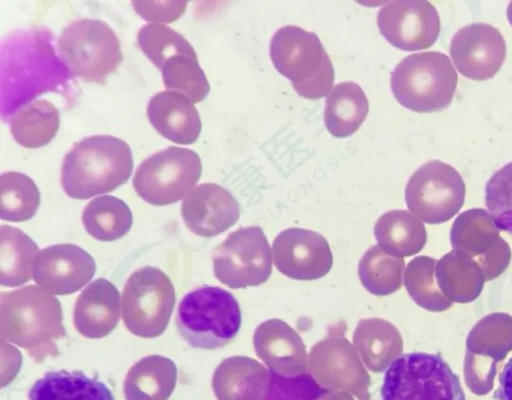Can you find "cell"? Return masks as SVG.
<instances>
[{
    "instance_id": "6da1fadb",
    "label": "cell",
    "mask_w": 512,
    "mask_h": 400,
    "mask_svg": "<svg viewBox=\"0 0 512 400\" xmlns=\"http://www.w3.org/2000/svg\"><path fill=\"white\" fill-rule=\"evenodd\" d=\"M66 335L61 304L36 285L0 296V337L24 348L36 361L58 353L56 340Z\"/></svg>"
},
{
    "instance_id": "7a4b0ae2",
    "label": "cell",
    "mask_w": 512,
    "mask_h": 400,
    "mask_svg": "<svg viewBox=\"0 0 512 400\" xmlns=\"http://www.w3.org/2000/svg\"><path fill=\"white\" fill-rule=\"evenodd\" d=\"M133 170L128 144L114 136L95 135L77 142L63 160L61 185L69 197L88 199L115 190Z\"/></svg>"
},
{
    "instance_id": "3957f363",
    "label": "cell",
    "mask_w": 512,
    "mask_h": 400,
    "mask_svg": "<svg viewBox=\"0 0 512 400\" xmlns=\"http://www.w3.org/2000/svg\"><path fill=\"white\" fill-rule=\"evenodd\" d=\"M270 57L299 96L315 100L331 91L334 68L315 33L294 25L281 27L272 36Z\"/></svg>"
},
{
    "instance_id": "277c9868",
    "label": "cell",
    "mask_w": 512,
    "mask_h": 400,
    "mask_svg": "<svg viewBox=\"0 0 512 400\" xmlns=\"http://www.w3.org/2000/svg\"><path fill=\"white\" fill-rule=\"evenodd\" d=\"M242 322L238 301L218 286H200L180 301L176 326L182 339L193 348L217 349L231 342Z\"/></svg>"
},
{
    "instance_id": "5b68a950",
    "label": "cell",
    "mask_w": 512,
    "mask_h": 400,
    "mask_svg": "<svg viewBox=\"0 0 512 400\" xmlns=\"http://www.w3.org/2000/svg\"><path fill=\"white\" fill-rule=\"evenodd\" d=\"M457 79V72L446 54L427 51L402 59L391 72L390 85L402 106L429 113L451 104Z\"/></svg>"
},
{
    "instance_id": "8992f818",
    "label": "cell",
    "mask_w": 512,
    "mask_h": 400,
    "mask_svg": "<svg viewBox=\"0 0 512 400\" xmlns=\"http://www.w3.org/2000/svg\"><path fill=\"white\" fill-rule=\"evenodd\" d=\"M381 400H466L458 376L440 354L400 355L387 368Z\"/></svg>"
},
{
    "instance_id": "52a82bcc",
    "label": "cell",
    "mask_w": 512,
    "mask_h": 400,
    "mask_svg": "<svg viewBox=\"0 0 512 400\" xmlns=\"http://www.w3.org/2000/svg\"><path fill=\"white\" fill-rule=\"evenodd\" d=\"M58 50L72 73L98 84L105 83L123 60L118 37L105 22L96 19L70 23L59 37Z\"/></svg>"
},
{
    "instance_id": "ba28073f",
    "label": "cell",
    "mask_w": 512,
    "mask_h": 400,
    "mask_svg": "<svg viewBox=\"0 0 512 400\" xmlns=\"http://www.w3.org/2000/svg\"><path fill=\"white\" fill-rule=\"evenodd\" d=\"M175 301L170 278L158 268L141 267L130 275L123 288V322L138 337H158L168 326Z\"/></svg>"
},
{
    "instance_id": "9c48e42d",
    "label": "cell",
    "mask_w": 512,
    "mask_h": 400,
    "mask_svg": "<svg viewBox=\"0 0 512 400\" xmlns=\"http://www.w3.org/2000/svg\"><path fill=\"white\" fill-rule=\"evenodd\" d=\"M201 172L202 164L196 152L170 146L146 158L136 169L132 183L144 201L163 206L187 195Z\"/></svg>"
},
{
    "instance_id": "30bf717a",
    "label": "cell",
    "mask_w": 512,
    "mask_h": 400,
    "mask_svg": "<svg viewBox=\"0 0 512 400\" xmlns=\"http://www.w3.org/2000/svg\"><path fill=\"white\" fill-rule=\"evenodd\" d=\"M272 259V249L261 227L239 228L214 248V276L232 289L259 286L272 273Z\"/></svg>"
},
{
    "instance_id": "8fae6325",
    "label": "cell",
    "mask_w": 512,
    "mask_h": 400,
    "mask_svg": "<svg viewBox=\"0 0 512 400\" xmlns=\"http://www.w3.org/2000/svg\"><path fill=\"white\" fill-rule=\"evenodd\" d=\"M343 322L331 326L325 338L308 353V374L327 390H344L369 400L370 377L354 346L345 336Z\"/></svg>"
},
{
    "instance_id": "7c38bea8",
    "label": "cell",
    "mask_w": 512,
    "mask_h": 400,
    "mask_svg": "<svg viewBox=\"0 0 512 400\" xmlns=\"http://www.w3.org/2000/svg\"><path fill=\"white\" fill-rule=\"evenodd\" d=\"M465 184L451 165L432 160L421 165L405 188L407 207L428 223L450 219L462 206Z\"/></svg>"
},
{
    "instance_id": "4fadbf2b",
    "label": "cell",
    "mask_w": 512,
    "mask_h": 400,
    "mask_svg": "<svg viewBox=\"0 0 512 400\" xmlns=\"http://www.w3.org/2000/svg\"><path fill=\"white\" fill-rule=\"evenodd\" d=\"M377 24L387 41L404 51L429 48L438 38L440 18L426 0H396L384 4Z\"/></svg>"
},
{
    "instance_id": "5bb4252c",
    "label": "cell",
    "mask_w": 512,
    "mask_h": 400,
    "mask_svg": "<svg viewBox=\"0 0 512 400\" xmlns=\"http://www.w3.org/2000/svg\"><path fill=\"white\" fill-rule=\"evenodd\" d=\"M272 257L277 270L300 281L324 277L333 265V254L324 236L304 228H288L273 240Z\"/></svg>"
},
{
    "instance_id": "9a60e30c",
    "label": "cell",
    "mask_w": 512,
    "mask_h": 400,
    "mask_svg": "<svg viewBox=\"0 0 512 400\" xmlns=\"http://www.w3.org/2000/svg\"><path fill=\"white\" fill-rule=\"evenodd\" d=\"M450 56L462 75L484 81L492 78L501 68L506 56V43L496 27L473 23L454 34Z\"/></svg>"
},
{
    "instance_id": "2e32d148",
    "label": "cell",
    "mask_w": 512,
    "mask_h": 400,
    "mask_svg": "<svg viewBox=\"0 0 512 400\" xmlns=\"http://www.w3.org/2000/svg\"><path fill=\"white\" fill-rule=\"evenodd\" d=\"M96 264L85 250L73 244L43 248L33 266V279L50 294L77 292L94 276Z\"/></svg>"
},
{
    "instance_id": "e0dca14e",
    "label": "cell",
    "mask_w": 512,
    "mask_h": 400,
    "mask_svg": "<svg viewBox=\"0 0 512 400\" xmlns=\"http://www.w3.org/2000/svg\"><path fill=\"white\" fill-rule=\"evenodd\" d=\"M181 215L192 233L214 237L238 221L240 208L226 188L215 183H203L186 195L181 203Z\"/></svg>"
},
{
    "instance_id": "ac0fdd59",
    "label": "cell",
    "mask_w": 512,
    "mask_h": 400,
    "mask_svg": "<svg viewBox=\"0 0 512 400\" xmlns=\"http://www.w3.org/2000/svg\"><path fill=\"white\" fill-rule=\"evenodd\" d=\"M257 357L274 373L300 376L308 368V353L301 336L288 323L272 318L259 324L253 334Z\"/></svg>"
},
{
    "instance_id": "d6986e66",
    "label": "cell",
    "mask_w": 512,
    "mask_h": 400,
    "mask_svg": "<svg viewBox=\"0 0 512 400\" xmlns=\"http://www.w3.org/2000/svg\"><path fill=\"white\" fill-rule=\"evenodd\" d=\"M120 310V294L114 284L104 278L96 279L75 301V329L90 339L103 338L117 326Z\"/></svg>"
},
{
    "instance_id": "ffe728a7",
    "label": "cell",
    "mask_w": 512,
    "mask_h": 400,
    "mask_svg": "<svg viewBox=\"0 0 512 400\" xmlns=\"http://www.w3.org/2000/svg\"><path fill=\"white\" fill-rule=\"evenodd\" d=\"M147 116L158 133L176 144H192L201 131V119L193 102L175 91H161L152 96Z\"/></svg>"
},
{
    "instance_id": "44dd1931",
    "label": "cell",
    "mask_w": 512,
    "mask_h": 400,
    "mask_svg": "<svg viewBox=\"0 0 512 400\" xmlns=\"http://www.w3.org/2000/svg\"><path fill=\"white\" fill-rule=\"evenodd\" d=\"M271 380L267 370L257 360L247 356H232L215 369L212 387L218 400H260Z\"/></svg>"
},
{
    "instance_id": "7402d4cb",
    "label": "cell",
    "mask_w": 512,
    "mask_h": 400,
    "mask_svg": "<svg viewBox=\"0 0 512 400\" xmlns=\"http://www.w3.org/2000/svg\"><path fill=\"white\" fill-rule=\"evenodd\" d=\"M352 339L362 363L376 373L387 370L402 352L399 331L393 324L382 318L360 319Z\"/></svg>"
},
{
    "instance_id": "603a6c76",
    "label": "cell",
    "mask_w": 512,
    "mask_h": 400,
    "mask_svg": "<svg viewBox=\"0 0 512 400\" xmlns=\"http://www.w3.org/2000/svg\"><path fill=\"white\" fill-rule=\"evenodd\" d=\"M177 381L175 363L161 355H149L138 360L124 381L126 400H167Z\"/></svg>"
},
{
    "instance_id": "cb8c5ba5",
    "label": "cell",
    "mask_w": 512,
    "mask_h": 400,
    "mask_svg": "<svg viewBox=\"0 0 512 400\" xmlns=\"http://www.w3.org/2000/svg\"><path fill=\"white\" fill-rule=\"evenodd\" d=\"M29 400H115L101 381L82 371H49L36 380L28 392Z\"/></svg>"
},
{
    "instance_id": "d4e9b609",
    "label": "cell",
    "mask_w": 512,
    "mask_h": 400,
    "mask_svg": "<svg viewBox=\"0 0 512 400\" xmlns=\"http://www.w3.org/2000/svg\"><path fill=\"white\" fill-rule=\"evenodd\" d=\"M369 110L368 99L354 82L334 85L327 95L324 122L329 133L338 138L352 135L364 122Z\"/></svg>"
},
{
    "instance_id": "484cf974",
    "label": "cell",
    "mask_w": 512,
    "mask_h": 400,
    "mask_svg": "<svg viewBox=\"0 0 512 400\" xmlns=\"http://www.w3.org/2000/svg\"><path fill=\"white\" fill-rule=\"evenodd\" d=\"M38 246L18 228L2 225L0 228V283L16 287L33 276Z\"/></svg>"
},
{
    "instance_id": "4316f807",
    "label": "cell",
    "mask_w": 512,
    "mask_h": 400,
    "mask_svg": "<svg viewBox=\"0 0 512 400\" xmlns=\"http://www.w3.org/2000/svg\"><path fill=\"white\" fill-rule=\"evenodd\" d=\"M374 236L378 246L388 255L407 256L422 246L425 240L423 224L405 210H391L375 223Z\"/></svg>"
},
{
    "instance_id": "83f0119b",
    "label": "cell",
    "mask_w": 512,
    "mask_h": 400,
    "mask_svg": "<svg viewBox=\"0 0 512 400\" xmlns=\"http://www.w3.org/2000/svg\"><path fill=\"white\" fill-rule=\"evenodd\" d=\"M60 124L56 107L45 99L31 102L20 109L10 121L14 140L26 148L48 144L56 135Z\"/></svg>"
},
{
    "instance_id": "f1b7e54d",
    "label": "cell",
    "mask_w": 512,
    "mask_h": 400,
    "mask_svg": "<svg viewBox=\"0 0 512 400\" xmlns=\"http://www.w3.org/2000/svg\"><path fill=\"white\" fill-rule=\"evenodd\" d=\"M82 223L90 236L99 241L117 240L128 233L133 216L121 199L104 195L91 200L82 213Z\"/></svg>"
},
{
    "instance_id": "f546056e",
    "label": "cell",
    "mask_w": 512,
    "mask_h": 400,
    "mask_svg": "<svg viewBox=\"0 0 512 400\" xmlns=\"http://www.w3.org/2000/svg\"><path fill=\"white\" fill-rule=\"evenodd\" d=\"M403 265L401 259L386 254L376 244L361 257L358 276L362 286L369 293L385 296L400 288Z\"/></svg>"
},
{
    "instance_id": "4dcf8cb0",
    "label": "cell",
    "mask_w": 512,
    "mask_h": 400,
    "mask_svg": "<svg viewBox=\"0 0 512 400\" xmlns=\"http://www.w3.org/2000/svg\"><path fill=\"white\" fill-rule=\"evenodd\" d=\"M1 219L22 222L32 218L40 204L35 182L20 172H6L0 177Z\"/></svg>"
},
{
    "instance_id": "1f68e13d",
    "label": "cell",
    "mask_w": 512,
    "mask_h": 400,
    "mask_svg": "<svg viewBox=\"0 0 512 400\" xmlns=\"http://www.w3.org/2000/svg\"><path fill=\"white\" fill-rule=\"evenodd\" d=\"M160 70L166 89L185 95L193 103L202 101L210 91L197 55H175Z\"/></svg>"
},
{
    "instance_id": "d6a6232c",
    "label": "cell",
    "mask_w": 512,
    "mask_h": 400,
    "mask_svg": "<svg viewBox=\"0 0 512 400\" xmlns=\"http://www.w3.org/2000/svg\"><path fill=\"white\" fill-rule=\"evenodd\" d=\"M137 42L141 51L159 69L175 55H197L181 34L163 24L151 23L141 27Z\"/></svg>"
},
{
    "instance_id": "836d02e7",
    "label": "cell",
    "mask_w": 512,
    "mask_h": 400,
    "mask_svg": "<svg viewBox=\"0 0 512 400\" xmlns=\"http://www.w3.org/2000/svg\"><path fill=\"white\" fill-rule=\"evenodd\" d=\"M485 204L494 226L512 234V162L500 168L487 182Z\"/></svg>"
},
{
    "instance_id": "e575fe53",
    "label": "cell",
    "mask_w": 512,
    "mask_h": 400,
    "mask_svg": "<svg viewBox=\"0 0 512 400\" xmlns=\"http://www.w3.org/2000/svg\"><path fill=\"white\" fill-rule=\"evenodd\" d=\"M327 391L309 374L286 377L271 371L269 386L260 400H317Z\"/></svg>"
},
{
    "instance_id": "d590c367",
    "label": "cell",
    "mask_w": 512,
    "mask_h": 400,
    "mask_svg": "<svg viewBox=\"0 0 512 400\" xmlns=\"http://www.w3.org/2000/svg\"><path fill=\"white\" fill-rule=\"evenodd\" d=\"M131 4L142 19L155 24L177 20L187 7L184 1H132Z\"/></svg>"
},
{
    "instance_id": "8d00e7d4",
    "label": "cell",
    "mask_w": 512,
    "mask_h": 400,
    "mask_svg": "<svg viewBox=\"0 0 512 400\" xmlns=\"http://www.w3.org/2000/svg\"><path fill=\"white\" fill-rule=\"evenodd\" d=\"M496 397L499 400H512V357L506 362L499 375Z\"/></svg>"
},
{
    "instance_id": "74e56055",
    "label": "cell",
    "mask_w": 512,
    "mask_h": 400,
    "mask_svg": "<svg viewBox=\"0 0 512 400\" xmlns=\"http://www.w3.org/2000/svg\"><path fill=\"white\" fill-rule=\"evenodd\" d=\"M507 18L512 26V1L509 2L508 7H507Z\"/></svg>"
}]
</instances>
